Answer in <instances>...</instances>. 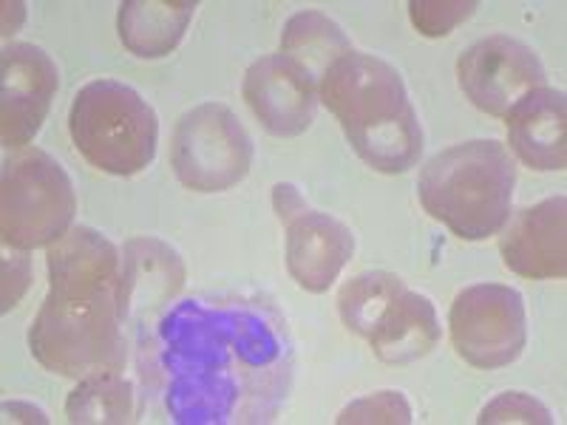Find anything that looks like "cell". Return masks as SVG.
I'll list each match as a JSON object with an SVG mask.
<instances>
[{"mask_svg":"<svg viewBox=\"0 0 567 425\" xmlns=\"http://www.w3.org/2000/svg\"><path fill=\"white\" fill-rule=\"evenodd\" d=\"M116 283L105 287H49L29 329V349L45 372L89 377L123 372L125 338Z\"/></svg>","mask_w":567,"mask_h":425,"instance_id":"obj_3","label":"cell"},{"mask_svg":"<svg viewBox=\"0 0 567 425\" xmlns=\"http://www.w3.org/2000/svg\"><path fill=\"white\" fill-rule=\"evenodd\" d=\"M349 52H352L349 38L336 20L327 18V14L298 12L284 23L281 54L290 58L296 65H301L316 85Z\"/></svg>","mask_w":567,"mask_h":425,"instance_id":"obj_18","label":"cell"},{"mask_svg":"<svg viewBox=\"0 0 567 425\" xmlns=\"http://www.w3.org/2000/svg\"><path fill=\"white\" fill-rule=\"evenodd\" d=\"M58 65L32 43H12L0 54V139L23 151L45 123L58 94Z\"/></svg>","mask_w":567,"mask_h":425,"instance_id":"obj_9","label":"cell"},{"mask_svg":"<svg viewBox=\"0 0 567 425\" xmlns=\"http://www.w3.org/2000/svg\"><path fill=\"white\" fill-rule=\"evenodd\" d=\"M457 80L465 97L491 116H503L528 94L545 89V65L523 40L491 34L468 45L457 60Z\"/></svg>","mask_w":567,"mask_h":425,"instance_id":"obj_8","label":"cell"},{"mask_svg":"<svg viewBox=\"0 0 567 425\" xmlns=\"http://www.w3.org/2000/svg\"><path fill=\"white\" fill-rule=\"evenodd\" d=\"M516 165L496 139H471L440 151L417 179L420 205L463 241L503 230L514 205Z\"/></svg>","mask_w":567,"mask_h":425,"instance_id":"obj_2","label":"cell"},{"mask_svg":"<svg viewBox=\"0 0 567 425\" xmlns=\"http://www.w3.org/2000/svg\"><path fill=\"white\" fill-rule=\"evenodd\" d=\"M567 199L554 196L505 221L499 252L511 272L534 281L567 276Z\"/></svg>","mask_w":567,"mask_h":425,"instance_id":"obj_11","label":"cell"},{"mask_svg":"<svg viewBox=\"0 0 567 425\" xmlns=\"http://www.w3.org/2000/svg\"><path fill=\"white\" fill-rule=\"evenodd\" d=\"M32 287V258L29 250H12L3 258V312H9Z\"/></svg>","mask_w":567,"mask_h":425,"instance_id":"obj_24","label":"cell"},{"mask_svg":"<svg viewBox=\"0 0 567 425\" xmlns=\"http://www.w3.org/2000/svg\"><path fill=\"white\" fill-rule=\"evenodd\" d=\"M412 406L400 392H374L369 397L354 400L341 412L338 423L341 425H409L412 423Z\"/></svg>","mask_w":567,"mask_h":425,"instance_id":"obj_22","label":"cell"},{"mask_svg":"<svg viewBox=\"0 0 567 425\" xmlns=\"http://www.w3.org/2000/svg\"><path fill=\"white\" fill-rule=\"evenodd\" d=\"M403 290H406L403 278L386 270H369L349 278L338 292V312H341L343 326L354 335L369 338Z\"/></svg>","mask_w":567,"mask_h":425,"instance_id":"obj_19","label":"cell"},{"mask_svg":"<svg viewBox=\"0 0 567 425\" xmlns=\"http://www.w3.org/2000/svg\"><path fill=\"white\" fill-rule=\"evenodd\" d=\"M194 12V0H125L116 18V32L136 58H165L182 43Z\"/></svg>","mask_w":567,"mask_h":425,"instance_id":"obj_16","label":"cell"},{"mask_svg":"<svg viewBox=\"0 0 567 425\" xmlns=\"http://www.w3.org/2000/svg\"><path fill=\"white\" fill-rule=\"evenodd\" d=\"M354 252V236L329 212L307 210L287 225V270L307 292H327Z\"/></svg>","mask_w":567,"mask_h":425,"instance_id":"obj_13","label":"cell"},{"mask_svg":"<svg viewBox=\"0 0 567 425\" xmlns=\"http://www.w3.org/2000/svg\"><path fill=\"white\" fill-rule=\"evenodd\" d=\"M78 196L69 174L43 148H23L0 174V236L12 250L49 247L71 230Z\"/></svg>","mask_w":567,"mask_h":425,"instance_id":"obj_5","label":"cell"},{"mask_svg":"<svg viewBox=\"0 0 567 425\" xmlns=\"http://www.w3.org/2000/svg\"><path fill=\"white\" fill-rule=\"evenodd\" d=\"M69 423L103 425L134 419V388L120 372H97L80 381L65 403Z\"/></svg>","mask_w":567,"mask_h":425,"instance_id":"obj_20","label":"cell"},{"mask_svg":"<svg viewBox=\"0 0 567 425\" xmlns=\"http://www.w3.org/2000/svg\"><path fill=\"white\" fill-rule=\"evenodd\" d=\"M477 423L483 425H499V423H525V425H550L554 417L539 400L530 397L525 392H503L494 397L488 406L480 412Z\"/></svg>","mask_w":567,"mask_h":425,"instance_id":"obj_23","label":"cell"},{"mask_svg":"<svg viewBox=\"0 0 567 425\" xmlns=\"http://www.w3.org/2000/svg\"><path fill=\"white\" fill-rule=\"evenodd\" d=\"M69 131L74 148L91 168L111 176H136L154 162L159 123L140 91L116 80H94L71 103Z\"/></svg>","mask_w":567,"mask_h":425,"instance_id":"obj_4","label":"cell"},{"mask_svg":"<svg viewBox=\"0 0 567 425\" xmlns=\"http://www.w3.org/2000/svg\"><path fill=\"white\" fill-rule=\"evenodd\" d=\"M318 100L338 116L354 154L381 174H406L423 154V128L400 71L374 54L349 52L323 74Z\"/></svg>","mask_w":567,"mask_h":425,"instance_id":"obj_1","label":"cell"},{"mask_svg":"<svg viewBox=\"0 0 567 425\" xmlns=\"http://www.w3.org/2000/svg\"><path fill=\"white\" fill-rule=\"evenodd\" d=\"M241 97L272 136H301L316 123L318 85L284 54H267L247 69Z\"/></svg>","mask_w":567,"mask_h":425,"instance_id":"obj_10","label":"cell"},{"mask_svg":"<svg viewBox=\"0 0 567 425\" xmlns=\"http://www.w3.org/2000/svg\"><path fill=\"white\" fill-rule=\"evenodd\" d=\"M508 142L534 170H565L567 165V103L556 89H539L505 114Z\"/></svg>","mask_w":567,"mask_h":425,"instance_id":"obj_14","label":"cell"},{"mask_svg":"<svg viewBox=\"0 0 567 425\" xmlns=\"http://www.w3.org/2000/svg\"><path fill=\"white\" fill-rule=\"evenodd\" d=\"M449 332L454 352L468 366H511L528 341L523 296L505 283L465 287L449 312Z\"/></svg>","mask_w":567,"mask_h":425,"instance_id":"obj_7","label":"cell"},{"mask_svg":"<svg viewBox=\"0 0 567 425\" xmlns=\"http://www.w3.org/2000/svg\"><path fill=\"white\" fill-rule=\"evenodd\" d=\"M252 165V139L241 120L221 103L185 111L171 139V168L196 194H221L239 185Z\"/></svg>","mask_w":567,"mask_h":425,"instance_id":"obj_6","label":"cell"},{"mask_svg":"<svg viewBox=\"0 0 567 425\" xmlns=\"http://www.w3.org/2000/svg\"><path fill=\"white\" fill-rule=\"evenodd\" d=\"M440 335L443 332H440L434 303L420 292L403 290L378 329L369 335V343L378 361L389 366H406V363L429 357L437 349Z\"/></svg>","mask_w":567,"mask_h":425,"instance_id":"obj_15","label":"cell"},{"mask_svg":"<svg viewBox=\"0 0 567 425\" xmlns=\"http://www.w3.org/2000/svg\"><path fill=\"white\" fill-rule=\"evenodd\" d=\"M49 287H103L120 278V252L103 232L71 227L45 250Z\"/></svg>","mask_w":567,"mask_h":425,"instance_id":"obj_17","label":"cell"},{"mask_svg":"<svg viewBox=\"0 0 567 425\" xmlns=\"http://www.w3.org/2000/svg\"><path fill=\"white\" fill-rule=\"evenodd\" d=\"M185 283L179 252L159 239H131L123 250V267L116 278V303L123 321H140L162 310Z\"/></svg>","mask_w":567,"mask_h":425,"instance_id":"obj_12","label":"cell"},{"mask_svg":"<svg viewBox=\"0 0 567 425\" xmlns=\"http://www.w3.org/2000/svg\"><path fill=\"white\" fill-rule=\"evenodd\" d=\"M477 12L474 0H412L409 14L420 34L425 38H445L463 27L471 14Z\"/></svg>","mask_w":567,"mask_h":425,"instance_id":"obj_21","label":"cell"},{"mask_svg":"<svg viewBox=\"0 0 567 425\" xmlns=\"http://www.w3.org/2000/svg\"><path fill=\"white\" fill-rule=\"evenodd\" d=\"M272 207H276L278 219L284 225H292L298 216L307 212V201H303L301 190L296 185H290V182H281V185L272 187Z\"/></svg>","mask_w":567,"mask_h":425,"instance_id":"obj_25","label":"cell"}]
</instances>
